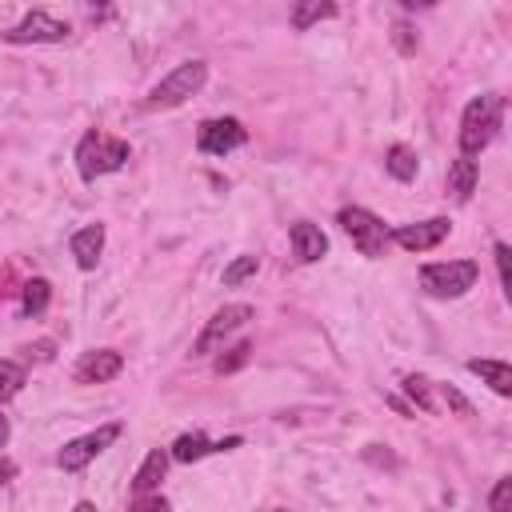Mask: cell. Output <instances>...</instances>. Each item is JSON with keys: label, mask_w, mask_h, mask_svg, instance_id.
I'll list each match as a JSON object with an SVG mask.
<instances>
[{"label": "cell", "mask_w": 512, "mask_h": 512, "mask_svg": "<svg viewBox=\"0 0 512 512\" xmlns=\"http://www.w3.org/2000/svg\"><path fill=\"white\" fill-rule=\"evenodd\" d=\"M336 16V4L332 0H304L292 8V28L296 32H308L316 20H332Z\"/></svg>", "instance_id": "obj_19"}, {"label": "cell", "mask_w": 512, "mask_h": 512, "mask_svg": "<svg viewBox=\"0 0 512 512\" xmlns=\"http://www.w3.org/2000/svg\"><path fill=\"white\" fill-rule=\"evenodd\" d=\"M468 372L480 376L496 396H512V368L504 360H468Z\"/></svg>", "instance_id": "obj_17"}, {"label": "cell", "mask_w": 512, "mask_h": 512, "mask_svg": "<svg viewBox=\"0 0 512 512\" xmlns=\"http://www.w3.org/2000/svg\"><path fill=\"white\" fill-rule=\"evenodd\" d=\"M244 440L240 436H224V440H208L200 428L196 432H184V436H176V444H172V460H180V464H192V460H204V456H212V452H232V448H240Z\"/></svg>", "instance_id": "obj_12"}, {"label": "cell", "mask_w": 512, "mask_h": 512, "mask_svg": "<svg viewBox=\"0 0 512 512\" xmlns=\"http://www.w3.org/2000/svg\"><path fill=\"white\" fill-rule=\"evenodd\" d=\"M12 476H16V464H12L8 456H0V484H4V480H12Z\"/></svg>", "instance_id": "obj_30"}, {"label": "cell", "mask_w": 512, "mask_h": 512, "mask_svg": "<svg viewBox=\"0 0 512 512\" xmlns=\"http://www.w3.org/2000/svg\"><path fill=\"white\" fill-rule=\"evenodd\" d=\"M204 80H208V64H204V60H184V64H176L164 80L152 84V92L144 96V108H148V112L180 108L188 96H196V92L204 88Z\"/></svg>", "instance_id": "obj_3"}, {"label": "cell", "mask_w": 512, "mask_h": 512, "mask_svg": "<svg viewBox=\"0 0 512 512\" xmlns=\"http://www.w3.org/2000/svg\"><path fill=\"white\" fill-rule=\"evenodd\" d=\"M452 232V220L448 216H432V220H416V224H400L396 232H388L400 248H408V252H428V248H436L444 236Z\"/></svg>", "instance_id": "obj_10"}, {"label": "cell", "mask_w": 512, "mask_h": 512, "mask_svg": "<svg viewBox=\"0 0 512 512\" xmlns=\"http://www.w3.org/2000/svg\"><path fill=\"white\" fill-rule=\"evenodd\" d=\"M116 436H120V424H100L96 432H84V436L68 440V444L56 452V464H60L64 472H80V468L92 464L108 444H116Z\"/></svg>", "instance_id": "obj_8"}, {"label": "cell", "mask_w": 512, "mask_h": 512, "mask_svg": "<svg viewBox=\"0 0 512 512\" xmlns=\"http://www.w3.org/2000/svg\"><path fill=\"white\" fill-rule=\"evenodd\" d=\"M132 160V144L120 140V136H108V132H84L80 144H76V172L80 180H100L108 172H120L124 164Z\"/></svg>", "instance_id": "obj_2"}, {"label": "cell", "mask_w": 512, "mask_h": 512, "mask_svg": "<svg viewBox=\"0 0 512 512\" xmlns=\"http://www.w3.org/2000/svg\"><path fill=\"white\" fill-rule=\"evenodd\" d=\"M256 268H260V256H236V260L224 268V284L236 288V284H244L248 276H256Z\"/></svg>", "instance_id": "obj_24"}, {"label": "cell", "mask_w": 512, "mask_h": 512, "mask_svg": "<svg viewBox=\"0 0 512 512\" xmlns=\"http://www.w3.org/2000/svg\"><path fill=\"white\" fill-rule=\"evenodd\" d=\"M68 36H72V28H68L64 20L48 16L44 8H32L20 24H12V28L4 32L8 44H64Z\"/></svg>", "instance_id": "obj_7"}, {"label": "cell", "mask_w": 512, "mask_h": 512, "mask_svg": "<svg viewBox=\"0 0 512 512\" xmlns=\"http://www.w3.org/2000/svg\"><path fill=\"white\" fill-rule=\"evenodd\" d=\"M384 168H388V176H392V180L408 184V180H416L420 160H416V152H412L408 144H392V148L384 152Z\"/></svg>", "instance_id": "obj_18"}, {"label": "cell", "mask_w": 512, "mask_h": 512, "mask_svg": "<svg viewBox=\"0 0 512 512\" xmlns=\"http://www.w3.org/2000/svg\"><path fill=\"white\" fill-rule=\"evenodd\" d=\"M8 436H12V424H8V416H4V412H0V448H4V444H8Z\"/></svg>", "instance_id": "obj_31"}, {"label": "cell", "mask_w": 512, "mask_h": 512, "mask_svg": "<svg viewBox=\"0 0 512 512\" xmlns=\"http://www.w3.org/2000/svg\"><path fill=\"white\" fill-rule=\"evenodd\" d=\"M400 388L412 396V404H416L420 412H436V396H432V384H428L424 376H404Z\"/></svg>", "instance_id": "obj_23"}, {"label": "cell", "mask_w": 512, "mask_h": 512, "mask_svg": "<svg viewBox=\"0 0 512 512\" xmlns=\"http://www.w3.org/2000/svg\"><path fill=\"white\" fill-rule=\"evenodd\" d=\"M500 120H504V96H496V92L472 96L460 116V156H468V160L480 156L496 140Z\"/></svg>", "instance_id": "obj_1"}, {"label": "cell", "mask_w": 512, "mask_h": 512, "mask_svg": "<svg viewBox=\"0 0 512 512\" xmlns=\"http://www.w3.org/2000/svg\"><path fill=\"white\" fill-rule=\"evenodd\" d=\"M252 316H256L252 304H224V308H216L212 320L200 328V336H196V344H192V356H212V352H220L224 340H228L232 332H240Z\"/></svg>", "instance_id": "obj_6"}, {"label": "cell", "mask_w": 512, "mask_h": 512, "mask_svg": "<svg viewBox=\"0 0 512 512\" xmlns=\"http://www.w3.org/2000/svg\"><path fill=\"white\" fill-rule=\"evenodd\" d=\"M164 472H168V452L164 448H152L144 456V464L136 468V476H132V496H152L160 488Z\"/></svg>", "instance_id": "obj_15"}, {"label": "cell", "mask_w": 512, "mask_h": 512, "mask_svg": "<svg viewBox=\"0 0 512 512\" xmlns=\"http://www.w3.org/2000/svg\"><path fill=\"white\" fill-rule=\"evenodd\" d=\"M288 240H292V256H296L300 264H316V260L328 252V236H324L316 224H308V220H296V224L288 228Z\"/></svg>", "instance_id": "obj_14"}, {"label": "cell", "mask_w": 512, "mask_h": 512, "mask_svg": "<svg viewBox=\"0 0 512 512\" xmlns=\"http://www.w3.org/2000/svg\"><path fill=\"white\" fill-rule=\"evenodd\" d=\"M492 256H496V272H500V288L512 296V272H508V244L504 240H496V248H492Z\"/></svg>", "instance_id": "obj_27"}, {"label": "cell", "mask_w": 512, "mask_h": 512, "mask_svg": "<svg viewBox=\"0 0 512 512\" xmlns=\"http://www.w3.org/2000/svg\"><path fill=\"white\" fill-rule=\"evenodd\" d=\"M20 388H24V368L16 360H0V404L20 396Z\"/></svg>", "instance_id": "obj_21"}, {"label": "cell", "mask_w": 512, "mask_h": 512, "mask_svg": "<svg viewBox=\"0 0 512 512\" xmlns=\"http://www.w3.org/2000/svg\"><path fill=\"white\" fill-rule=\"evenodd\" d=\"M476 276H480L476 260H436L420 268V288L432 300H460L476 284Z\"/></svg>", "instance_id": "obj_4"}, {"label": "cell", "mask_w": 512, "mask_h": 512, "mask_svg": "<svg viewBox=\"0 0 512 512\" xmlns=\"http://www.w3.org/2000/svg\"><path fill=\"white\" fill-rule=\"evenodd\" d=\"M128 512H172V504H168L164 496H156V492H152V496H136Z\"/></svg>", "instance_id": "obj_28"}, {"label": "cell", "mask_w": 512, "mask_h": 512, "mask_svg": "<svg viewBox=\"0 0 512 512\" xmlns=\"http://www.w3.org/2000/svg\"><path fill=\"white\" fill-rule=\"evenodd\" d=\"M440 392H444V400H448V404H452V408H456L460 416H472V404H468V400H464V396H460V392H456L452 384H444Z\"/></svg>", "instance_id": "obj_29"}, {"label": "cell", "mask_w": 512, "mask_h": 512, "mask_svg": "<svg viewBox=\"0 0 512 512\" xmlns=\"http://www.w3.org/2000/svg\"><path fill=\"white\" fill-rule=\"evenodd\" d=\"M48 300H52V284L48 280H28L24 284V292H20V308H24V316H40L44 308H48Z\"/></svg>", "instance_id": "obj_20"}, {"label": "cell", "mask_w": 512, "mask_h": 512, "mask_svg": "<svg viewBox=\"0 0 512 512\" xmlns=\"http://www.w3.org/2000/svg\"><path fill=\"white\" fill-rule=\"evenodd\" d=\"M120 368H124V356L116 348H92L76 360L72 376H76V384H108L112 376H120Z\"/></svg>", "instance_id": "obj_11"}, {"label": "cell", "mask_w": 512, "mask_h": 512, "mask_svg": "<svg viewBox=\"0 0 512 512\" xmlns=\"http://www.w3.org/2000/svg\"><path fill=\"white\" fill-rule=\"evenodd\" d=\"M72 512H96V504H92V500H80V504H76Z\"/></svg>", "instance_id": "obj_32"}, {"label": "cell", "mask_w": 512, "mask_h": 512, "mask_svg": "<svg viewBox=\"0 0 512 512\" xmlns=\"http://www.w3.org/2000/svg\"><path fill=\"white\" fill-rule=\"evenodd\" d=\"M392 40H396V48H400L404 56H412V52H416V44H420L416 28H412V24H404V20H400V24L392 28Z\"/></svg>", "instance_id": "obj_26"}, {"label": "cell", "mask_w": 512, "mask_h": 512, "mask_svg": "<svg viewBox=\"0 0 512 512\" xmlns=\"http://www.w3.org/2000/svg\"><path fill=\"white\" fill-rule=\"evenodd\" d=\"M336 220H340V228L348 232V240L360 248V256H372V260H376V256H384V248H388V240H392V236H388V224H384L376 212H368V208H356V204H352V208H340V216H336Z\"/></svg>", "instance_id": "obj_5"}, {"label": "cell", "mask_w": 512, "mask_h": 512, "mask_svg": "<svg viewBox=\"0 0 512 512\" xmlns=\"http://www.w3.org/2000/svg\"><path fill=\"white\" fill-rule=\"evenodd\" d=\"M252 360V340H240V344H232V348H224V356L216 360V376H228V372H236V368H244Z\"/></svg>", "instance_id": "obj_22"}, {"label": "cell", "mask_w": 512, "mask_h": 512, "mask_svg": "<svg viewBox=\"0 0 512 512\" xmlns=\"http://www.w3.org/2000/svg\"><path fill=\"white\" fill-rule=\"evenodd\" d=\"M476 180H480L476 160L456 156V160L448 164V192H452V200H456V204H468V196L476 192Z\"/></svg>", "instance_id": "obj_16"}, {"label": "cell", "mask_w": 512, "mask_h": 512, "mask_svg": "<svg viewBox=\"0 0 512 512\" xmlns=\"http://www.w3.org/2000/svg\"><path fill=\"white\" fill-rule=\"evenodd\" d=\"M104 240H108L104 224H84V228H76V232H72V240H68V248H72V256H76V268L92 272V268L100 264Z\"/></svg>", "instance_id": "obj_13"}, {"label": "cell", "mask_w": 512, "mask_h": 512, "mask_svg": "<svg viewBox=\"0 0 512 512\" xmlns=\"http://www.w3.org/2000/svg\"><path fill=\"white\" fill-rule=\"evenodd\" d=\"M488 512H512V476H500L492 496H488Z\"/></svg>", "instance_id": "obj_25"}, {"label": "cell", "mask_w": 512, "mask_h": 512, "mask_svg": "<svg viewBox=\"0 0 512 512\" xmlns=\"http://www.w3.org/2000/svg\"><path fill=\"white\" fill-rule=\"evenodd\" d=\"M244 140H248V128H244L236 116L204 120L200 132H196V148H200L204 156H228V152H236Z\"/></svg>", "instance_id": "obj_9"}]
</instances>
